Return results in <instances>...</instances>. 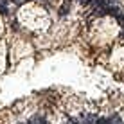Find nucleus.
<instances>
[{
  "label": "nucleus",
  "instance_id": "obj_1",
  "mask_svg": "<svg viewBox=\"0 0 124 124\" xmlns=\"http://www.w3.org/2000/svg\"><path fill=\"white\" fill-rule=\"evenodd\" d=\"M32 124H47V121L43 117H34L32 119Z\"/></svg>",
  "mask_w": 124,
  "mask_h": 124
},
{
  "label": "nucleus",
  "instance_id": "obj_2",
  "mask_svg": "<svg viewBox=\"0 0 124 124\" xmlns=\"http://www.w3.org/2000/svg\"><path fill=\"white\" fill-rule=\"evenodd\" d=\"M92 122H93V117H92V115H88L86 121H85V124H92Z\"/></svg>",
  "mask_w": 124,
  "mask_h": 124
}]
</instances>
